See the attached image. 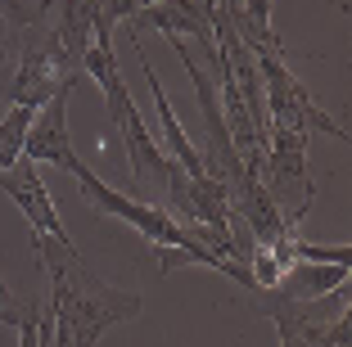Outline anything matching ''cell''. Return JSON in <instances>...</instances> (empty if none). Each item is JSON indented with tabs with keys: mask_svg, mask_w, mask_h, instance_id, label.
I'll use <instances>...</instances> for the list:
<instances>
[{
	"mask_svg": "<svg viewBox=\"0 0 352 347\" xmlns=\"http://www.w3.org/2000/svg\"><path fill=\"white\" fill-rule=\"evenodd\" d=\"M36 262L50 280V334L54 347H95L113 325H126L145 311V298L131 289H113L100 276H91L73 244L36 239Z\"/></svg>",
	"mask_w": 352,
	"mask_h": 347,
	"instance_id": "obj_1",
	"label": "cell"
},
{
	"mask_svg": "<svg viewBox=\"0 0 352 347\" xmlns=\"http://www.w3.org/2000/svg\"><path fill=\"white\" fill-rule=\"evenodd\" d=\"M82 77V63L54 36L45 5L32 23L10 27L0 45V100H10V109H45L54 95H73Z\"/></svg>",
	"mask_w": 352,
	"mask_h": 347,
	"instance_id": "obj_2",
	"label": "cell"
},
{
	"mask_svg": "<svg viewBox=\"0 0 352 347\" xmlns=\"http://www.w3.org/2000/svg\"><path fill=\"white\" fill-rule=\"evenodd\" d=\"M244 50L253 54V68H258V82H262V109H267L271 126L280 131H294V135H334L339 144H348V131L334 122L321 104L311 100V91L298 82L280 54V45H262V41H244Z\"/></svg>",
	"mask_w": 352,
	"mask_h": 347,
	"instance_id": "obj_3",
	"label": "cell"
},
{
	"mask_svg": "<svg viewBox=\"0 0 352 347\" xmlns=\"http://www.w3.org/2000/svg\"><path fill=\"white\" fill-rule=\"evenodd\" d=\"M258 181L271 194V203L280 208V216L289 225H302V216L311 212V181H307V135L267 126L262 135V163Z\"/></svg>",
	"mask_w": 352,
	"mask_h": 347,
	"instance_id": "obj_4",
	"label": "cell"
},
{
	"mask_svg": "<svg viewBox=\"0 0 352 347\" xmlns=\"http://www.w3.org/2000/svg\"><path fill=\"white\" fill-rule=\"evenodd\" d=\"M253 302L276 325L280 347H348V311L321 320V316H311L307 306L285 302L276 293H253Z\"/></svg>",
	"mask_w": 352,
	"mask_h": 347,
	"instance_id": "obj_5",
	"label": "cell"
},
{
	"mask_svg": "<svg viewBox=\"0 0 352 347\" xmlns=\"http://www.w3.org/2000/svg\"><path fill=\"white\" fill-rule=\"evenodd\" d=\"M0 194H10L14 208L28 216L32 244H36V239H50V244H73V239H68V225H63L59 212H54V199H50V190H45L41 167H36V163L19 158L10 172H0Z\"/></svg>",
	"mask_w": 352,
	"mask_h": 347,
	"instance_id": "obj_6",
	"label": "cell"
},
{
	"mask_svg": "<svg viewBox=\"0 0 352 347\" xmlns=\"http://www.w3.org/2000/svg\"><path fill=\"white\" fill-rule=\"evenodd\" d=\"M23 158L63 167V172H73L82 163L73 149V135H68V95H54L45 109H36V117L28 126V140H23Z\"/></svg>",
	"mask_w": 352,
	"mask_h": 347,
	"instance_id": "obj_7",
	"label": "cell"
},
{
	"mask_svg": "<svg viewBox=\"0 0 352 347\" xmlns=\"http://www.w3.org/2000/svg\"><path fill=\"white\" fill-rule=\"evenodd\" d=\"M348 271L352 266H321V262H294L285 276H280V284L271 289L276 298H285V302H316V298L325 293H348Z\"/></svg>",
	"mask_w": 352,
	"mask_h": 347,
	"instance_id": "obj_8",
	"label": "cell"
},
{
	"mask_svg": "<svg viewBox=\"0 0 352 347\" xmlns=\"http://www.w3.org/2000/svg\"><path fill=\"white\" fill-rule=\"evenodd\" d=\"M45 14H50V27L63 41V50L73 59H82L86 45L95 41V27H100L95 0H45Z\"/></svg>",
	"mask_w": 352,
	"mask_h": 347,
	"instance_id": "obj_9",
	"label": "cell"
},
{
	"mask_svg": "<svg viewBox=\"0 0 352 347\" xmlns=\"http://www.w3.org/2000/svg\"><path fill=\"white\" fill-rule=\"evenodd\" d=\"M32 117H36V109H10L0 117V172H10L23 158V140H28Z\"/></svg>",
	"mask_w": 352,
	"mask_h": 347,
	"instance_id": "obj_10",
	"label": "cell"
},
{
	"mask_svg": "<svg viewBox=\"0 0 352 347\" xmlns=\"http://www.w3.org/2000/svg\"><path fill=\"white\" fill-rule=\"evenodd\" d=\"M36 316H41V306L19 302V298H14V289L5 284V276H0V325H5V329H19V325H28V320H36Z\"/></svg>",
	"mask_w": 352,
	"mask_h": 347,
	"instance_id": "obj_11",
	"label": "cell"
},
{
	"mask_svg": "<svg viewBox=\"0 0 352 347\" xmlns=\"http://www.w3.org/2000/svg\"><path fill=\"white\" fill-rule=\"evenodd\" d=\"M149 5H158V0H95V14H100L104 27H113V23H131Z\"/></svg>",
	"mask_w": 352,
	"mask_h": 347,
	"instance_id": "obj_12",
	"label": "cell"
}]
</instances>
